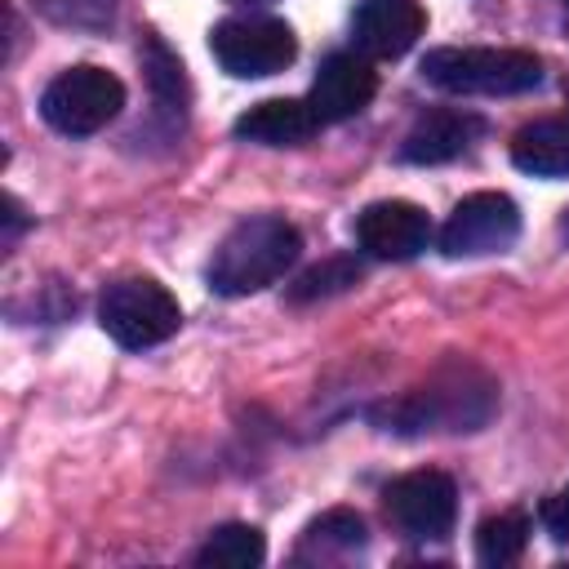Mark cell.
I'll return each instance as SVG.
<instances>
[{
    "label": "cell",
    "instance_id": "obj_1",
    "mask_svg": "<svg viewBox=\"0 0 569 569\" xmlns=\"http://www.w3.org/2000/svg\"><path fill=\"white\" fill-rule=\"evenodd\" d=\"M498 387L476 365H445L427 387H413L387 405H378L369 418L382 431L396 436H422V431H476L493 418Z\"/></svg>",
    "mask_w": 569,
    "mask_h": 569
},
{
    "label": "cell",
    "instance_id": "obj_2",
    "mask_svg": "<svg viewBox=\"0 0 569 569\" xmlns=\"http://www.w3.org/2000/svg\"><path fill=\"white\" fill-rule=\"evenodd\" d=\"M302 236L289 218L280 213H258L236 222L222 244L209 258V289L222 298H249L267 284H276L293 262H298Z\"/></svg>",
    "mask_w": 569,
    "mask_h": 569
},
{
    "label": "cell",
    "instance_id": "obj_3",
    "mask_svg": "<svg viewBox=\"0 0 569 569\" xmlns=\"http://www.w3.org/2000/svg\"><path fill=\"white\" fill-rule=\"evenodd\" d=\"M422 80L462 98H511L542 84V62L529 49L498 44H445L418 62Z\"/></svg>",
    "mask_w": 569,
    "mask_h": 569
},
{
    "label": "cell",
    "instance_id": "obj_4",
    "mask_svg": "<svg viewBox=\"0 0 569 569\" xmlns=\"http://www.w3.org/2000/svg\"><path fill=\"white\" fill-rule=\"evenodd\" d=\"M98 325L120 347L142 351V347H160L164 338L178 333L182 307H178V298L160 280H151V276H120L98 298Z\"/></svg>",
    "mask_w": 569,
    "mask_h": 569
},
{
    "label": "cell",
    "instance_id": "obj_5",
    "mask_svg": "<svg viewBox=\"0 0 569 569\" xmlns=\"http://www.w3.org/2000/svg\"><path fill=\"white\" fill-rule=\"evenodd\" d=\"M124 107V84L120 76H111L107 67L80 62L58 71L44 93H40V116L49 129L67 133V138H89L98 129H107Z\"/></svg>",
    "mask_w": 569,
    "mask_h": 569
},
{
    "label": "cell",
    "instance_id": "obj_6",
    "mask_svg": "<svg viewBox=\"0 0 569 569\" xmlns=\"http://www.w3.org/2000/svg\"><path fill=\"white\" fill-rule=\"evenodd\" d=\"M209 53L218 58V67L236 80H262L284 71L298 58V40L293 27L280 18H262V13H244V18H222L209 31Z\"/></svg>",
    "mask_w": 569,
    "mask_h": 569
},
{
    "label": "cell",
    "instance_id": "obj_7",
    "mask_svg": "<svg viewBox=\"0 0 569 569\" xmlns=\"http://www.w3.org/2000/svg\"><path fill=\"white\" fill-rule=\"evenodd\" d=\"M520 240V204L502 191H471L445 218L436 244L445 258H485L507 253Z\"/></svg>",
    "mask_w": 569,
    "mask_h": 569
},
{
    "label": "cell",
    "instance_id": "obj_8",
    "mask_svg": "<svg viewBox=\"0 0 569 569\" xmlns=\"http://www.w3.org/2000/svg\"><path fill=\"white\" fill-rule=\"evenodd\" d=\"M382 507H387V520L405 533V538H418V542H436L453 529L458 520V485L436 471V467H422V471H405L396 476L387 489H382Z\"/></svg>",
    "mask_w": 569,
    "mask_h": 569
},
{
    "label": "cell",
    "instance_id": "obj_9",
    "mask_svg": "<svg viewBox=\"0 0 569 569\" xmlns=\"http://www.w3.org/2000/svg\"><path fill=\"white\" fill-rule=\"evenodd\" d=\"M431 218L413 200H373L356 213V244L369 258L409 262L431 244Z\"/></svg>",
    "mask_w": 569,
    "mask_h": 569
},
{
    "label": "cell",
    "instance_id": "obj_10",
    "mask_svg": "<svg viewBox=\"0 0 569 569\" xmlns=\"http://www.w3.org/2000/svg\"><path fill=\"white\" fill-rule=\"evenodd\" d=\"M427 31V9L418 0H360L351 13V40L365 58H400Z\"/></svg>",
    "mask_w": 569,
    "mask_h": 569
},
{
    "label": "cell",
    "instance_id": "obj_11",
    "mask_svg": "<svg viewBox=\"0 0 569 569\" xmlns=\"http://www.w3.org/2000/svg\"><path fill=\"white\" fill-rule=\"evenodd\" d=\"M378 93V71L369 67L365 53H329L311 80L307 102L316 107L320 124H338L360 116Z\"/></svg>",
    "mask_w": 569,
    "mask_h": 569
},
{
    "label": "cell",
    "instance_id": "obj_12",
    "mask_svg": "<svg viewBox=\"0 0 569 569\" xmlns=\"http://www.w3.org/2000/svg\"><path fill=\"white\" fill-rule=\"evenodd\" d=\"M485 116L467 111V107H436V111H422L413 120V129L405 133L400 142V160L409 164H445L462 151H471L480 138H485Z\"/></svg>",
    "mask_w": 569,
    "mask_h": 569
},
{
    "label": "cell",
    "instance_id": "obj_13",
    "mask_svg": "<svg viewBox=\"0 0 569 569\" xmlns=\"http://www.w3.org/2000/svg\"><path fill=\"white\" fill-rule=\"evenodd\" d=\"M236 138L258 147H298L320 129V116L307 98H262L236 116Z\"/></svg>",
    "mask_w": 569,
    "mask_h": 569
},
{
    "label": "cell",
    "instance_id": "obj_14",
    "mask_svg": "<svg viewBox=\"0 0 569 569\" xmlns=\"http://www.w3.org/2000/svg\"><path fill=\"white\" fill-rule=\"evenodd\" d=\"M511 164L533 178H569V116H551L516 129Z\"/></svg>",
    "mask_w": 569,
    "mask_h": 569
},
{
    "label": "cell",
    "instance_id": "obj_15",
    "mask_svg": "<svg viewBox=\"0 0 569 569\" xmlns=\"http://www.w3.org/2000/svg\"><path fill=\"white\" fill-rule=\"evenodd\" d=\"M369 542V529L356 511L347 507H333L325 516H316L307 529H302V542H298V560H329V556H351Z\"/></svg>",
    "mask_w": 569,
    "mask_h": 569
},
{
    "label": "cell",
    "instance_id": "obj_16",
    "mask_svg": "<svg viewBox=\"0 0 569 569\" xmlns=\"http://www.w3.org/2000/svg\"><path fill=\"white\" fill-rule=\"evenodd\" d=\"M262 560H267L262 529L240 525V520L218 525V529L204 538V547L196 551V565H213V569H253V565H262Z\"/></svg>",
    "mask_w": 569,
    "mask_h": 569
},
{
    "label": "cell",
    "instance_id": "obj_17",
    "mask_svg": "<svg viewBox=\"0 0 569 569\" xmlns=\"http://www.w3.org/2000/svg\"><path fill=\"white\" fill-rule=\"evenodd\" d=\"M529 533H533V525L525 511H498V516L480 520V529H476V560L493 565V569L516 565L529 547Z\"/></svg>",
    "mask_w": 569,
    "mask_h": 569
},
{
    "label": "cell",
    "instance_id": "obj_18",
    "mask_svg": "<svg viewBox=\"0 0 569 569\" xmlns=\"http://www.w3.org/2000/svg\"><path fill=\"white\" fill-rule=\"evenodd\" d=\"M142 67H147V80L156 89V98L164 107H182L187 102V76H182V62L164 49V40H147V53H142Z\"/></svg>",
    "mask_w": 569,
    "mask_h": 569
},
{
    "label": "cell",
    "instance_id": "obj_19",
    "mask_svg": "<svg viewBox=\"0 0 569 569\" xmlns=\"http://www.w3.org/2000/svg\"><path fill=\"white\" fill-rule=\"evenodd\" d=\"M356 280H360V262H351V258H329V262L302 271V276L293 280V289H289V298H293V302H311V298H325V293H342V289L356 284Z\"/></svg>",
    "mask_w": 569,
    "mask_h": 569
},
{
    "label": "cell",
    "instance_id": "obj_20",
    "mask_svg": "<svg viewBox=\"0 0 569 569\" xmlns=\"http://www.w3.org/2000/svg\"><path fill=\"white\" fill-rule=\"evenodd\" d=\"M538 520H542V529H547L556 542H569V485H565V489H556V493L542 502Z\"/></svg>",
    "mask_w": 569,
    "mask_h": 569
},
{
    "label": "cell",
    "instance_id": "obj_21",
    "mask_svg": "<svg viewBox=\"0 0 569 569\" xmlns=\"http://www.w3.org/2000/svg\"><path fill=\"white\" fill-rule=\"evenodd\" d=\"M231 4H262V0H231Z\"/></svg>",
    "mask_w": 569,
    "mask_h": 569
}]
</instances>
